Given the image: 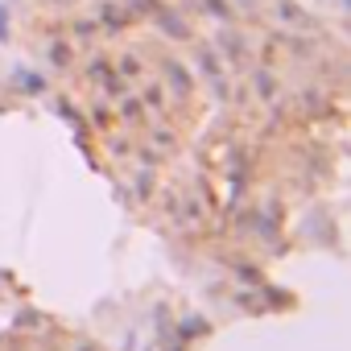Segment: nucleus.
<instances>
[{"mask_svg":"<svg viewBox=\"0 0 351 351\" xmlns=\"http://www.w3.org/2000/svg\"><path fill=\"white\" fill-rule=\"evenodd\" d=\"M199 66L207 71V79H211L215 95H219V99H228V83H223V75H219V66H215V54H211V50H203V54H199Z\"/></svg>","mask_w":351,"mask_h":351,"instance_id":"f257e3e1","label":"nucleus"},{"mask_svg":"<svg viewBox=\"0 0 351 351\" xmlns=\"http://www.w3.org/2000/svg\"><path fill=\"white\" fill-rule=\"evenodd\" d=\"M165 75H169V83H173V91H182V95L191 91V75H186V71H182L178 62H165Z\"/></svg>","mask_w":351,"mask_h":351,"instance_id":"f03ea898","label":"nucleus"},{"mask_svg":"<svg viewBox=\"0 0 351 351\" xmlns=\"http://www.w3.org/2000/svg\"><path fill=\"white\" fill-rule=\"evenodd\" d=\"M17 83H25V91H29V95H42V87H46L34 71H17Z\"/></svg>","mask_w":351,"mask_h":351,"instance_id":"7ed1b4c3","label":"nucleus"},{"mask_svg":"<svg viewBox=\"0 0 351 351\" xmlns=\"http://www.w3.org/2000/svg\"><path fill=\"white\" fill-rule=\"evenodd\" d=\"M161 29H165L169 38H186V25H182L178 17H169V13H161Z\"/></svg>","mask_w":351,"mask_h":351,"instance_id":"20e7f679","label":"nucleus"},{"mask_svg":"<svg viewBox=\"0 0 351 351\" xmlns=\"http://www.w3.org/2000/svg\"><path fill=\"white\" fill-rule=\"evenodd\" d=\"M104 21H108L112 29H120V25H128V13H124V9H116V5H108V9H104Z\"/></svg>","mask_w":351,"mask_h":351,"instance_id":"39448f33","label":"nucleus"},{"mask_svg":"<svg viewBox=\"0 0 351 351\" xmlns=\"http://www.w3.org/2000/svg\"><path fill=\"white\" fill-rule=\"evenodd\" d=\"M281 17H289L293 25H310V21H306V17H302V13H298L293 5H285V0H281Z\"/></svg>","mask_w":351,"mask_h":351,"instance_id":"423d86ee","label":"nucleus"},{"mask_svg":"<svg viewBox=\"0 0 351 351\" xmlns=\"http://www.w3.org/2000/svg\"><path fill=\"white\" fill-rule=\"evenodd\" d=\"M207 9H211V13H215L219 21H228V17H232V13H228V5H223V0H207Z\"/></svg>","mask_w":351,"mask_h":351,"instance_id":"0eeeda50","label":"nucleus"},{"mask_svg":"<svg viewBox=\"0 0 351 351\" xmlns=\"http://www.w3.org/2000/svg\"><path fill=\"white\" fill-rule=\"evenodd\" d=\"M256 87H261V95H273V79L269 75H256Z\"/></svg>","mask_w":351,"mask_h":351,"instance_id":"6e6552de","label":"nucleus"},{"mask_svg":"<svg viewBox=\"0 0 351 351\" xmlns=\"http://www.w3.org/2000/svg\"><path fill=\"white\" fill-rule=\"evenodd\" d=\"M50 58H54V62L62 66V62H66V46H50Z\"/></svg>","mask_w":351,"mask_h":351,"instance_id":"1a4fd4ad","label":"nucleus"},{"mask_svg":"<svg viewBox=\"0 0 351 351\" xmlns=\"http://www.w3.org/2000/svg\"><path fill=\"white\" fill-rule=\"evenodd\" d=\"M5 38H9V13L0 9V42H5Z\"/></svg>","mask_w":351,"mask_h":351,"instance_id":"9d476101","label":"nucleus"}]
</instances>
